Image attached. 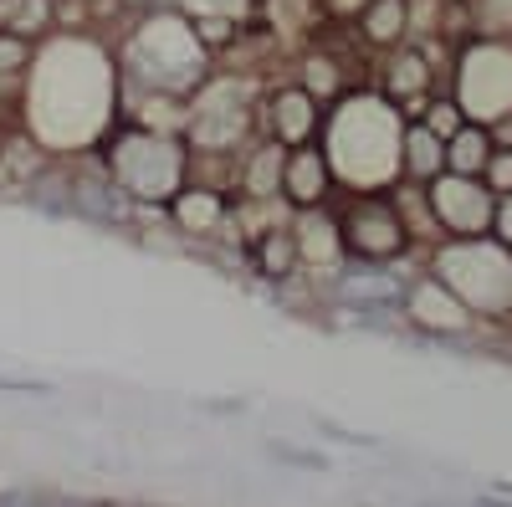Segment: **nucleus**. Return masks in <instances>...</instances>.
Listing matches in <instances>:
<instances>
[{
	"mask_svg": "<svg viewBox=\"0 0 512 507\" xmlns=\"http://www.w3.org/2000/svg\"><path fill=\"white\" fill-rule=\"evenodd\" d=\"M492 236L512 246V190H507V195H497V216H492Z\"/></svg>",
	"mask_w": 512,
	"mask_h": 507,
	"instance_id": "nucleus-18",
	"label": "nucleus"
},
{
	"mask_svg": "<svg viewBox=\"0 0 512 507\" xmlns=\"http://www.w3.org/2000/svg\"><path fill=\"white\" fill-rule=\"evenodd\" d=\"M482 36H512V0H472Z\"/></svg>",
	"mask_w": 512,
	"mask_h": 507,
	"instance_id": "nucleus-15",
	"label": "nucleus"
},
{
	"mask_svg": "<svg viewBox=\"0 0 512 507\" xmlns=\"http://www.w3.org/2000/svg\"><path fill=\"white\" fill-rule=\"evenodd\" d=\"M333 195H338V180H333L328 149L318 139L287 149V164H282V205L287 210H313V205H333Z\"/></svg>",
	"mask_w": 512,
	"mask_h": 507,
	"instance_id": "nucleus-9",
	"label": "nucleus"
},
{
	"mask_svg": "<svg viewBox=\"0 0 512 507\" xmlns=\"http://www.w3.org/2000/svg\"><path fill=\"white\" fill-rule=\"evenodd\" d=\"M349 31H354V41L369 57L395 52V47H405V41L415 36V6L410 0H369Z\"/></svg>",
	"mask_w": 512,
	"mask_h": 507,
	"instance_id": "nucleus-10",
	"label": "nucleus"
},
{
	"mask_svg": "<svg viewBox=\"0 0 512 507\" xmlns=\"http://www.w3.org/2000/svg\"><path fill=\"white\" fill-rule=\"evenodd\" d=\"M497 129H487V123H472L466 118L461 129L446 139V169L451 175H477L482 180V164L492 159V149H497Z\"/></svg>",
	"mask_w": 512,
	"mask_h": 507,
	"instance_id": "nucleus-12",
	"label": "nucleus"
},
{
	"mask_svg": "<svg viewBox=\"0 0 512 507\" xmlns=\"http://www.w3.org/2000/svg\"><path fill=\"white\" fill-rule=\"evenodd\" d=\"M425 190V205H431V221L446 236H487L492 231V216H497V195L477 180V175H451V169H441V175Z\"/></svg>",
	"mask_w": 512,
	"mask_h": 507,
	"instance_id": "nucleus-8",
	"label": "nucleus"
},
{
	"mask_svg": "<svg viewBox=\"0 0 512 507\" xmlns=\"http://www.w3.org/2000/svg\"><path fill=\"white\" fill-rule=\"evenodd\" d=\"M482 185H487L492 195H507V190H512V139H497L492 159L482 164Z\"/></svg>",
	"mask_w": 512,
	"mask_h": 507,
	"instance_id": "nucleus-14",
	"label": "nucleus"
},
{
	"mask_svg": "<svg viewBox=\"0 0 512 507\" xmlns=\"http://www.w3.org/2000/svg\"><path fill=\"white\" fill-rule=\"evenodd\" d=\"M98 154L108 164L113 185L139 210H149V205L164 210L190 180V144L180 134H159V129H144V123H128V118L103 139Z\"/></svg>",
	"mask_w": 512,
	"mask_h": 507,
	"instance_id": "nucleus-3",
	"label": "nucleus"
},
{
	"mask_svg": "<svg viewBox=\"0 0 512 507\" xmlns=\"http://www.w3.org/2000/svg\"><path fill=\"white\" fill-rule=\"evenodd\" d=\"M400 134H405V113L374 82H359L338 103H328L318 144L328 149L338 190H395Z\"/></svg>",
	"mask_w": 512,
	"mask_h": 507,
	"instance_id": "nucleus-1",
	"label": "nucleus"
},
{
	"mask_svg": "<svg viewBox=\"0 0 512 507\" xmlns=\"http://www.w3.org/2000/svg\"><path fill=\"white\" fill-rule=\"evenodd\" d=\"M400 323L431 333V338H477L487 323L466 308L456 292L420 262V272H405V287H400Z\"/></svg>",
	"mask_w": 512,
	"mask_h": 507,
	"instance_id": "nucleus-6",
	"label": "nucleus"
},
{
	"mask_svg": "<svg viewBox=\"0 0 512 507\" xmlns=\"http://www.w3.org/2000/svg\"><path fill=\"white\" fill-rule=\"evenodd\" d=\"M369 0H318V26H354Z\"/></svg>",
	"mask_w": 512,
	"mask_h": 507,
	"instance_id": "nucleus-16",
	"label": "nucleus"
},
{
	"mask_svg": "<svg viewBox=\"0 0 512 507\" xmlns=\"http://www.w3.org/2000/svg\"><path fill=\"white\" fill-rule=\"evenodd\" d=\"M420 123H425V129H431V134H441V139H451L456 129H461V123H466V113H461V103L441 88L431 103H425V113H420Z\"/></svg>",
	"mask_w": 512,
	"mask_h": 507,
	"instance_id": "nucleus-13",
	"label": "nucleus"
},
{
	"mask_svg": "<svg viewBox=\"0 0 512 507\" xmlns=\"http://www.w3.org/2000/svg\"><path fill=\"white\" fill-rule=\"evenodd\" d=\"M502 139H512V129H507V134H502Z\"/></svg>",
	"mask_w": 512,
	"mask_h": 507,
	"instance_id": "nucleus-20",
	"label": "nucleus"
},
{
	"mask_svg": "<svg viewBox=\"0 0 512 507\" xmlns=\"http://www.w3.org/2000/svg\"><path fill=\"white\" fill-rule=\"evenodd\" d=\"M441 169H446V139L431 134L420 118H410L405 134H400V180L405 185H431Z\"/></svg>",
	"mask_w": 512,
	"mask_h": 507,
	"instance_id": "nucleus-11",
	"label": "nucleus"
},
{
	"mask_svg": "<svg viewBox=\"0 0 512 507\" xmlns=\"http://www.w3.org/2000/svg\"><path fill=\"white\" fill-rule=\"evenodd\" d=\"M333 216L349 267H400L425 251L400 216L395 190H338Z\"/></svg>",
	"mask_w": 512,
	"mask_h": 507,
	"instance_id": "nucleus-4",
	"label": "nucleus"
},
{
	"mask_svg": "<svg viewBox=\"0 0 512 507\" xmlns=\"http://www.w3.org/2000/svg\"><path fill=\"white\" fill-rule=\"evenodd\" d=\"M323 103L303 88L297 77H267L262 98H256V134L282 144V149H297V144H313L323 134Z\"/></svg>",
	"mask_w": 512,
	"mask_h": 507,
	"instance_id": "nucleus-7",
	"label": "nucleus"
},
{
	"mask_svg": "<svg viewBox=\"0 0 512 507\" xmlns=\"http://www.w3.org/2000/svg\"><path fill=\"white\" fill-rule=\"evenodd\" d=\"M446 93L461 103L472 123L507 134L512 129V36H472L456 47Z\"/></svg>",
	"mask_w": 512,
	"mask_h": 507,
	"instance_id": "nucleus-5",
	"label": "nucleus"
},
{
	"mask_svg": "<svg viewBox=\"0 0 512 507\" xmlns=\"http://www.w3.org/2000/svg\"><path fill=\"white\" fill-rule=\"evenodd\" d=\"M113 57H118L123 82L154 88V93H180V98H190L205 82V72L216 67V57L200 47L190 16L175 11L169 0L128 16V31L113 41Z\"/></svg>",
	"mask_w": 512,
	"mask_h": 507,
	"instance_id": "nucleus-2",
	"label": "nucleus"
},
{
	"mask_svg": "<svg viewBox=\"0 0 512 507\" xmlns=\"http://www.w3.org/2000/svg\"><path fill=\"white\" fill-rule=\"evenodd\" d=\"M0 395H31V400H47L52 385H47V379H31V374H0Z\"/></svg>",
	"mask_w": 512,
	"mask_h": 507,
	"instance_id": "nucleus-17",
	"label": "nucleus"
},
{
	"mask_svg": "<svg viewBox=\"0 0 512 507\" xmlns=\"http://www.w3.org/2000/svg\"><path fill=\"white\" fill-rule=\"evenodd\" d=\"M149 6H164V0H118L123 16H139V11H149Z\"/></svg>",
	"mask_w": 512,
	"mask_h": 507,
	"instance_id": "nucleus-19",
	"label": "nucleus"
}]
</instances>
